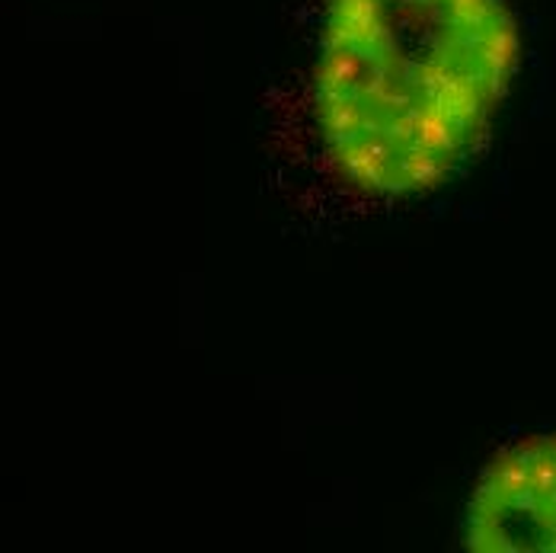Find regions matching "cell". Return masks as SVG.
<instances>
[{
    "label": "cell",
    "instance_id": "1",
    "mask_svg": "<svg viewBox=\"0 0 556 553\" xmlns=\"http://www.w3.org/2000/svg\"><path fill=\"white\" fill-rule=\"evenodd\" d=\"M515 64L505 0H330L317 112L333 164L381 196L439 186L490 128Z\"/></svg>",
    "mask_w": 556,
    "mask_h": 553
},
{
    "label": "cell",
    "instance_id": "2",
    "mask_svg": "<svg viewBox=\"0 0 556 553\" xmlns=\"http://www.w3.org/2000/svg\"><path fill=\"white\" fill-rule=\"evenodd\" d=\"M467 548L480 553H556V432L496 454L467 508Z\"/></svg>",
    "mask_w": 556,
    "mask_h": 553
}]
</instances>
